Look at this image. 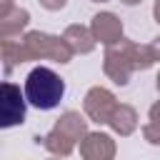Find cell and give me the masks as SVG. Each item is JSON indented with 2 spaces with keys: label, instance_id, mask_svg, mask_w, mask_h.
<instances>
[{
  "label": "cell",
  "instance_id": "2",
  "mask_svg": "<svg viewBox=\"0 0 160 160\" xmlns=\"http://www.w3.org/2000/svg\"><path fill=\"white\" fill-rule=\"evenodd\" d=\"M0 115H2V128H12L25 120V102L28 98L20 95V88L12 82H2L0 88Z\"/></svg>",
  "mask_w": 160,
  "mask_h": 160
},
{
  "label": "cell",
  "instance_id": "1",
  "mask_svg": "<svg viewBox=\"0 0 160 160\" xmlns=\"http://www.w3.org/2000/svg\"><path fill=\"white\" fill-rule=\"evenodd\" d=\"M25 98L38 110H52L65 98V80L50 68H35L25 78Z\"/></svg>",
  "mask_w": 160,
  "mask_h": 160
}]
</instances>
